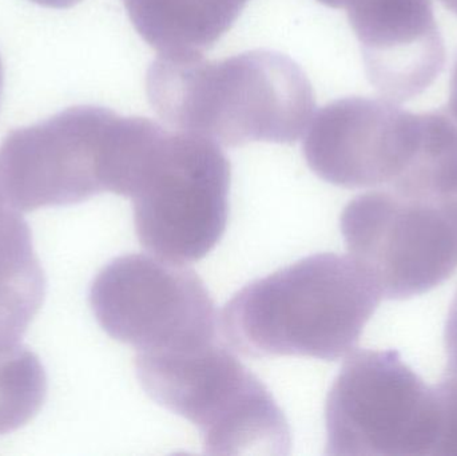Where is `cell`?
<instances>
[{
    "mask_svg": "<svg viewBox=\"0 0 457 456\" xmlns=\"http://www.w3.org/2000/svg\"><path fill=\"white\" fill-rule=\"evenodd\" d=\"M37 4L45 5L51 8H69L79 3L80 0H31Z\"/></svg>",
    "mask_w": 457,
    "mask_h": 456,
    "instance_id": "cell-16",
    "label": "cell"
},
{
    "mask_svg": "<svg viewBox=\"0 0 457 456\" xmlns=\"http://www.w3.org/2000/svg\"><path fill=\"white\" fill-rule=\"evenodd\" d=\"M150 104L181 131L222 146L292 144L314 110L313 88L289 56L254 50L222 61L203 54H160L147 70Z\"/></svg>",
    "mask_w": 457,
    "mask_h": 456,
    "instance_id": "cell-1",
    "label": "cell"
},
{
    "mask_svg": "<svg viewBox=\"0 0 457 456\" xmlns=\"http://www.w3.org/2000/svg\"><path fill=\"white\" fill-rule=\"evenodd\" d=\"M45 296L31 230L0 187V350L21 344Z\"/></svg>",
    "mask_w": 457,
    "mask_h": 456,
    "instance_id": "cell-12",
    "label": "cell"
},
{
    "mask_svg": "<svg viewBox=\"0 0 457 456\" xmlns=\"http://www.w3.org/2000/svg\"><path fill=\"white\" fill-rule=\"evenodd\" d=\"M230 177V162L213 139L158 125L129 197L141 245L179 264L208 256L227 230Z\"/></svg>",
    "mask_w": 457,
    "mask_h": 456,
    "instance_id": "cell-4",
    "label": "cell"
},
{
    "mask_svg": "<svg viewBox=\"0 0 457 456\" xmlns=\"http://www.w3.org/2000/svg\"><path fill=\"white\" fill-rule=\"evenodd\" d=\"M348 19L368 79L384 98H416L445 69V39L432 0H351Z\"/></svg>",
    "mask_w": 457,
    "mask_h": 456,
    "instance_id": "cell-10",
    "label": "cell"
},
{
    "mask_svg": "<svg viewBox=\"0 0 457 456\" xmlns=\"http://www.w3.org/2000/svg\"><path fill=\"white\" fill-rule=\"evenodd\" d=\"M46 395L47 377L39 358L21 344L0 350V435L26 426Z\"/></svg>",
    "mask_w": 457,
    "mask_h": 456,
    "instance_id": "cell-14",
    "label": "cell"
},
{
    "mask_svg": "<svg viewBox=\"0 0 457 456\" xmlns=\"http://www.w3.org/2000/svg\"><path fill=\"white\" fill-rule=\"evenodd\" d=\"M346 249L381 299L407 300L457 269V198L386 187L357 195L340 220Z\"/></svg>",
    "mask_w": 457,
    "mask_h": 456,
    "instance_id": "cell-6",
    "label": "cell"
},
{
    "mask_svg": "<svg viewBox=\"0 0 457 456\" xmlns=\"http://www.w3.org/2000/svg\"><path fill=\"white\" fill-rule=\"evenodd\" d=\"M419 114L389 99L349 96L312 118L303 155L313 173L346 189L391 187L418 146Z\"/></svg>",
    "mask_w": 457,
    "mask_h": 456,
    "instance_id": "cell-9",
    "label": "cell"
},
{
    "mask_svg": "<svg viewBox=\"0 0 457 456\" xmlns=\"http://www.w3.org/2000/svg\"><path fill=\"white\" fill-rule=\"evenodd\" d=\"M134 29L160 54H203L247 0H122Z\"/></svg>",
    "mask_w": 457,
    "mask_h": 456,
    "instance_id": "cell-11",
    "label": "cell"
},
{
    "mask_svg": "<svg viewBox=\"0 0 457 456\" xmlns=\"http://www.w3.org/2000/svg\"><path fill=\"white\" fill-rule=\"evenodd\" d=\"M325 423L328 455H437L442 434L435 387L394 350L349 356L328 394Z\"/></svg>",
    "mask_w": 457,
    "mask_h": 456,
    "instance_id": "cell-5",
    "label": "cell"
},
{
    "mask_svg": "<svg viewBox=\"0 0 457 456\" xmlns=\"http://www.w3.org/2000/svg\"><path fill=\"white\" fill-rule=\"evenodd\" d=\"M120 115L77 106L11 131L0 147V187L19 211L83 203L110 192Z\"/></svg>",
    "mask_w": 457,
    "mask_h": 456,
    "instance_id": "cell-8",
    "label": "cell"
},
{
    "mask_svg": "<svg viewBox=\"0 0 457 456\" xmlns=\"http://www.w3.org/2000/svg\"><path fill=\"white\" fill-rule=\"evenodd\" d=\"M448 109L457 118V59L455 64H453V75H451L450 104H448Z\"/></svg>",
    "mask_w": 457,
    "mask_h": 456,
    "instance_id": "cell-15",
    "label": "cell"
},
{
    "mask_svg": "<svg viewBox=\"0 0 457 456\" xmlns=\"http://www.w3.org/2000/svg\"><path fill=\"white\" fill-rule=\"evenodd\" d=\"M2 91H3V66H2V61H0V98H2Z\"/></svg>",
    "mask_w": 457,
    "mask_h": 456,
    "instance_id": "cell-18",
    "label": "cell"
},
{
    "mask_svg": "<svg viewBox=\"0 0 457 456\" xmlns=\"http://www.w3.org/2000/svg\"><path fill=\"white\" fill-rule=\"evenodd\" d=\"M137 377L163 409L200 431L206 454L287 455L289 423L268 388L220 340L137 353Z\"/></svg>",
    "mask_w": 457,
    "mask_h": 456,
    "instance_id": "cell-3",
    "label": "cell"
},
{
    "mask_svg": "<svg viewBox=\"0 0 457 456\" xmlns=\"http://www.w3.org/2000/svg\"><path fill=\"white\" fill-rule=\"evenodd\" d=\"M380 300L351 257L312 254L237 292L222 335L246 358L335 361L354 350Z\"/></svg>",
    "mask_w": 457,
    "mask_h": 456,
    "instance_id": "cell-2",
    "label": "cell"
},
{
    "mask_svg": "<svg viewBox=\"0 0 457 456\" xmlns=\"http://www.w3.org/2000/svg\"><path fill=\"white\" fill-rule=\"evenodd\" d=\"M322 4L328 5V7L332 8H340L344 7V5H348V3L351 0H319Z\"/></svg>",
    "mask_w": 457,
    "mask_h": 456,
    "instance_id": "cell-17",
    "label": "cell"
},
{
    "mask_svg": "<svg viewBox=\"0 0 457 456\" xmlns=\"http://www.w3.org/2000/svg\"><path fill=\"white\" fill-rule=\"evenodd\" d=\"M388 187L421 197L457 198V118L448 106L419 114L415 154Z\"/></svg>",
    "mask_w": 457,
    "mask_h": 456,
    "instance_id": "cell-13",
    "label": "cell"
},
{
    "mask_svg": "<svg viewBox=\"0 0 457 456\" xmlns=\"http://www.w3.org/2000/svg\"><path fill=\"white\" fill-rule=\"evenodd\" d=\"M99 326L137 353L173 352L219 340V313L204 281L179 262L125 254L94 278Z\"/></svg>",
    "mask_w": 457,
    "mask_h": 456,
    "instance_id": "cell-7",
    "label": "cell"
}]
</instances>
